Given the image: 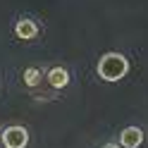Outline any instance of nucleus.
<instances>
[{
	"mask_svg": "<svg viewBox=\"0 0 148 148\" xmlns=\"http://www.w3.org/2000/svg\"><path fill=\"white\" fill-rule=\"evenodd\" d=\"M98 77L103 81H119L129 74V58L122 53H105L98 60Z\"/></svg>",
	"mask_w": 148,
	"mask_h": 148,
	"instance_id": "1",
	"label": "nucleus"
},
{
	"mask_svg": "<svg viewBox=\"0 0 148 148\" xmlns=\"http://www.w3.org/2000/svg\"><path fill=\"white\" fill-rule=\"evenodd\" d=\"M0 141H3L5 148H26V143H29V132L22 124H10V127L3 129Z\"/></svg>",
	"mask_w": 148,
	"mask_h": 148,
	"instance_id": "2",
	"label": "nucleus"
},
{
	"mask_svg": "<svg viewBox=\"0 0 148 148\" xmlns=\"http://www.w3.org/2000/svg\"><path fill=\"white\" fill-rule=\"evenodd\" d=\"M143 129L141 127H124L119 132V146L122 148H138L143 143Z\"/></svg>",
	"mask_w": 148,
	"mask_h": 148,
	"instance_id": "3",
	"label": "nucleus"
},
{
	"mask_svg": "<svg viewBox=\"0 0 148 148\" xmlns=\"http://www.w3.org/2000/svg\"><path fill=\"white\" fill-rule=\"evenodd\" d=\"M14 34H17V38H22V41H31V38L38 36V24H36L31 17H22V19L14 24Z\"/></svg>",
	"mask_w": 148,
	"mask_h": 148,
	"instance_id": "4",
	"label": "nucleus"
},
{
	"mask_svg": "<svg viewBox=\"0 0 148 148\" xmlns=\"http://www.w3.org/2000/svg\"><path fill=\"white\" fill-rule=\"evenodd\" d=\"M45 77H48V84L53 86V88H64L69 84V72L64 69V67H53V69H48V74H45Z\"/></svg>",
	"mask_w": 148,
	"mask_h": 148,
	"instance_id": "5",
	"label": "nucleus"
},
{
	"mask_svg": "<svg viewBox=\"0 0 148 148\" xmlns=\"http://www.w3.org/2000/svg\"><path fill=\"white\" fill-rule=\"evenodd\" d=\"M24 84L34 88V86H38L41 84V69L38 67H29V69H24Z\"/></svg>",
	"mask_w": 148,
	"mask_h": 148,
	"instance_id": "6",
	"label": "nucleus"
},
{
	"mask_svg": "<svg viewBox=\"0 0 148 148\" xmlns=\"http://www.w3.org/2000/svg\"><path fill=\"white\" fill-rule=\"evenodd\" d=\"M103 148H122V146H115V143H108V146H103Z\"/></svg>",
	"mask_w": 148,
	"mask_h": 148,
	"instance_id": "7",
	"label": "nucleus"
}]
</instances>
